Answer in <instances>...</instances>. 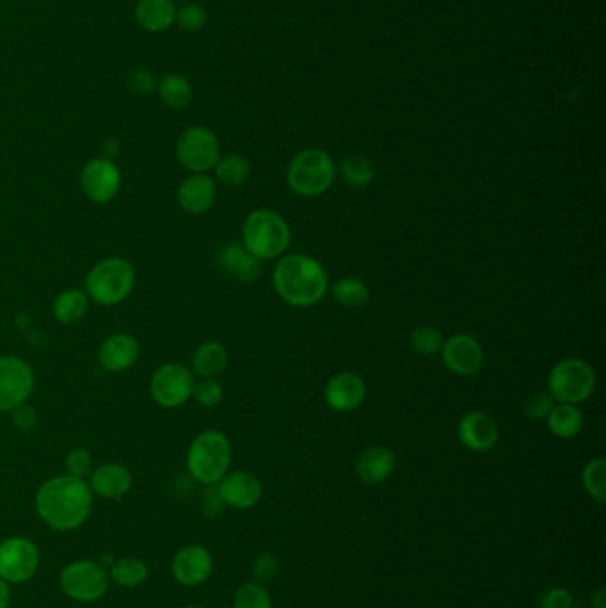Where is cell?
<instances>
[{"mask_svg":"<svg viewBox=\"0 0 606 608\" xmlns=\"http://www.w3.org/2000/svg\"><path fill=\"white\" fill-rule=\"evenodd\" d=\"M93 502L95 495L88 480L68 473L45 480L34 496L40 520L56 532H73L82 527L93 511Z\"/></svg>","mask_w":606,"mask_h":608,"instance_id":"cell-1","label":"cell"},{"mask_svg":"<svg viewBox=\"0 0 606 608\" xmlns=\"http://www.w3.org/2000/svg\"><path fill=\"white\" fill-rule=\"evenodd\" d=\"M272 283L278 296L296 308L315 306L329 290L324 265L313 256L301 253L281 258L272 274Z\"/></svg>","mask_w":606,"mask_h":608,"instance_id":"cell-2","label":"cell"},{"mask_svg":"<svg viewBox=\"0 0 606 608\" xmlns=\"http://www.w3.org/2000/svg\"><path fill=\"white\" fill-rule=\"evenodd\" d=\"M136 287V269L123 256H109L93 265L84 281V292L98 306H118Z\"/></svg>","mask_w":606,"mask_h":608,"instance_id":"cell-3","label":"cell"},{"mask_svg":"<svg viewBox=\"0 0 606 608\" xmlns=\"http://www.w3.org/2000/svg\"><path fill=\"white\" fill-rule=\"evenodd\" d=\"M187 472L203 486H216L232 464V443L224 432L210 429L192 440L187 450Z\"/></svg>","mask_w":606,"mask_h":608,"instance_id":"cell-4","label":"cell"},{"mask_svg":"<svg viewBox=\"0 0 606 608\" xmlns=\"http://www.w3.org/2000/svg\"><path fill=\"white\" fill-rule=\"evenodd\" d=\"M290 239L292 235L285 217L274 210H253L242 224V246L258 260H272L283 255L290 246Z\"/></svg>","mask_w":606,"mask_h":608,"instance_id":"cell-5","label":"cell"},{"mask_svg":"<svg viewBox=\"0 0 606 608\" xmlns=\"http://www.w3.org/2000/svg\"><path fill=\"white\" fill-rule=\"evenodd\" d=\"M335 176L336 164L331 155L319 148H308L290 162L287 184L299 196L315 198L333 185Z\"/></svg>","mask_w":606,"mask_h":608,"instance_id":"cell-6","label":"cell"},{"mask_svg":"<svg viewBox=\"0 0 606 608\" xmlns=\"http://www.w3.org/2000/svg\"><path fill=\"white\" fill-rule=\"evenodd\" d=\"M109 569L93 559L73 560L59 573V589L75 603H95L109 591Z\"/></svg>","mask_w":606,"mask_h":608,"instance_id":"cell-7","label":"cell"},{"mask_svg":"<svg viewBox=\"0 0 606 608\" xmlns=\"http://www.w3.org/2000/svg\"><path fill=\"white\" fill-rule=\"evenodd\" d=\"M598 384L594 368L587 361L567 358L551 368L548 393L559 404H580L589 399Z\"/></svg>","mask_w":606,"mask_h":608,"instance_id":"cell-8","label":"cell"},{"mask_svg":"<svg viewBox=\"0 0 606 608\" xmlns=\"http://www.w3.org/2000/svg\"><path fill=\"white\" fill-rule=\"evenodd\" d=\"M175 153L182 168L191 173H208L221 159V144L210 128L194 125L180 134Z\"/></svg>","mask_w":606,"mask_h":608,"instance_id":"cell-9","label":"cell"},{"mask_svg":"<svg viewBox=\"0 0 606 608\" xmlns=\"http://www.w3.org/2000/svg\"><path fill=\"white\" fill-rule=\"evenodd\" d=\"M196 376L180 361H169L153 372L150 381L152 399L159 408H182L192 399Z\"/></svg>","mask_w":606,"mask_h":608,"instance_id":"cell-10","label":"cell"},{"mask_svg":"<svg viewBox=\"0 0 606 608\" xmlns=\"http://www.w3.org/2000/svg\"><path fill=\"white\" fill-rule=\"evenodd\" d=\"M40 564V548L29 537H6L0 543V578L9 585L31 582L38 573Z\"/></svg>","mask_w":606,"mask_h":608,"instance_id":"cell-11","label":"cell"},{"mask_svg":"<svg viewBox=\"0 0 606 608\" xmlns=\"http://www.w3.org/2000/svg\"><path fill=\"white\" fill-rule=\"evenodd\" d=\"M36 384L31 365L13 354L0 356V413H11L27 404Z\"/></svg>","mask_w":606,"mask_h":608,"instance_id":"cell-12","label":"cell"},{"mask_svg":"<svg viewBox=\"0 0 606 608\" xmlns=\"http://www.w3.org/2000/svg\"><path fill=\"white\" fill-rule=\"evenodd\" d=\"M80 189L96 205L109 203L121 189L120 168L114 160L105 157L89 160L80 171Z\"/></svg>","mask_w":606,"mask_h":608,"instance_id":"cell-13","label":"cell"},{"mask_svg":"<svg viewBox=\"0 0 606 608\" xmlns=\"http://www.w3.org/2000/svg\"><path fill=\"white\" fill-rule=\"evenodd\" d=\"M171 573L184 587H200L214 573V557L203 544H185L171 560Z\"/></svg>","mask_w":606,"mask_h":608,"instance_id":"cell-14","label":"cell"},{"mask_svg":"<svg viewBox=\"0 0 606 608\" xmlns=\"http://www.w3.org/2000/svg\"><path fill=\"white\" fill-rule=\"evenodd\" d=\"M441 358L455 376H473L484 365V351L477 338L471 335H452L443 342Z\"/></svg>","mask_w":606,"mask_h":608,"instance_id":"cell-15","label":"cell"},{"mask_svg":"<svg viewBox=\"0 0 606 608\" xmlns=\"http://www.w3.org/2000/svg\"><path fill=\"white\" fill-rule=\"evenodd\" d=\"M216 488L224 505L239 511H248L251 507H255L264 495L262 482L246 470L226 473L223 479L217 482Z\"/></svg>","mask_w":606,"mask_h":608,"instance_id":"cell-16","label":"cell"},{"mask_svg":"<svg viewBox=\"0 0 606 608\" xmlns=\"http://www.w3.org/2000/svg\"><path fill=\"white\" fill-rule=\"evenodd\" d=\"M457 436L471 452H489L496 447L500 431L493 416L484 411H471L459 420Z\"/></svg>","mask_w":606,"mask_h":608,"instance_id":"cell-17","label":"cell"},{"mask_svg":"<svg viewBox=\"0 0 606 608\" xmlns=\"http://www.w3.org/2000/svg\"><path fill=\"white\" fill-rule=\"evenodd\" d=\"M141 356V344L130 333H114L107 336L98 347L96 358L107 372H125L134 367Z\"/></svg>","mask_w":606,"mask_h":608,"instance_id":"cell-18","label":"cell"},{"mask_svg":"<svg viewBox=\"0 0 606 608\" xmlns=\"http://www.w3.org/2000/svg\"><path fill=\"white\" fill-rule=\"evenodd\" d=\"M367 397V384L356 372H340L331 377L324 390L327 406L338 413L358 409Z\"/></svg>","mask_w":606,"mask_h":608,"instance_id":"cell-19","label":"cell"},{"mask_svg":"<svg viewBox=\"0 0 606 608\" xmlns=\"http://www.w3.org/2000/svg\"><path fill=\"white\" fill-rule=\"evenodd\" d=\"M216 198V180L207 173H191L176 191L178 205L191 216H200L208 212L214 207Z\"/></svg>","mask_w":606,"mask_h":608,"instance_id":"cell-20","label":"cell"},{"mask_svg":"<svg viewBox=\"0 0 606 608\" xmlns=\"http://www.w3.org/2000/svg\"><path fill=\"white\" fill-rule=\"evenodd\" d=\"M88 484L93 495L104 500H120L130 493L134 486V477L125 464L104 463L91 472Z\"/></svg>","mask_w":606,"mask_h":608,"instance_id":"cell-21","label":"cell"},{"mask_svg":"<svg viewBox=\"0 0 606 608\" xmlns=\"http://www.w3.org/2000/svg\"><path fill=\"white\" fill-rule=\"evenodd\" d=\"M217 264L242 283H255L262 274V260L251 255L248 249L237 242H228L219 248Z\"/></svg>","mask_w":606,"mask_h":608,"instance_id":"cell-22","label":"cell"},{"mask_svg":"<svg viewBox=\"0 0 606 608\" xmlns=\"http://www.w3.org/2000/svg\"><path fill=\"white\" fill-rule=\"evenodd\" d=\"M395 470V454L393 450L383 445L370 447L358 457L356 475L361 482L368 486H377L390 479Z\"/></svg>","mask_w":606,"mask_h":608,"instance_id":"cell-23","label":"cell"},{"mask_svg":"<svg viewBox=\"0 0 606 608\" xmlns=\"http://www.w3.org/2000/svg\"><path fill=\"white\" fill-rule=\"evenodd\" d=\"M137 25L146 32L160 34L175 25V0H137L134 8Z\"/></svg>","mask_w":606,"mask_h":608,"instance_id":"cell-24","label":"cell"},{"mask_svg":"<svg viewBox=\"0 0 606 608\" xmlns=\"http://www.w3.org/2000/svg\"><path fill=\"white\" fill-rule=\"evenodd\" d=\"M228 367V351L219 342H203V344L192 354V372L194 376L216 377L223 374L224 368Z\"/></svg>","mask_w":606,"mask_h":608,"instance_id":"cell-25","label":"cell"},{"mask_svg":"<svg viewBox=\"0 0 606 608\" xmlns=\"http://www.w3.org/2000/svg\"><path fill=\"white\" fill-rule=\"evenodd\" d=\"M89 303L91 301L84 290L66 288L54 299V304H52L54 319L66 326L77 324L89 312Z\"/></svg>","mask_w":606,"mask_h":608,"instance_id":"cell-26","label":"cell"},{"mask_svg":"<svg viewBox=\"0 0 606 608\" xmlns=\"http://www.w3.org/2000/svg\"><path fill=\"white\" fill-rule=\"evenodd\" d=\"M160 102L173 109V111H182L187 109L192 104L194 98V89H192L189 79H185L184 75L178 73H168L157 82V89Z\"/></svg>","mask_w":606,"mask_h":608,"instance_id":"cell-27","label":"cell"},{"mask_svg":"<svg viewBox=\"0 0 606 608\" xmlns=\"http://www.w3.org/2000/svg\"><path fill=\"white\" fill-rule=\"evenodd\" d=\"M107 569H109L111 582L120 585L123 589L141 587L150 575L148 564L139 557H121V559L114 560Z\"/></svg>","mask_w":606,"mask_h":608,"instance_id":"cell-28","label":"cell"},{"mask_svg":"<svg viewBox=\"0 0 606 608\" xmlns=\"http://www.w3.org/2000/svg\"><path fill=\"white\" fill-rule=\"evenodd\" d=\"M548 429L560 440H569L580 434L583 427L582 411L575 404H557L546 418Z\"/></svg>","mask_w":606,"mask_h":608,"instance_id":"cell-29","label":"cell"},{"mask_svg":"<svg viewBox=\"0 0 606 608\" xmlns=\"http://www.w3.org/2000/svg\"><path fill=\"white\" fill-rule=\"evenodd\" d=\"M217 182L226 185V187H240L246 184L251 176V164L246 157L232 153L221 157L214 168Z\"/></svg>","mask_w":606,"mask_h":608,"instance_id":"cell-30","label":"cell"},{"mask_svg":"<svg viewBox=\"0 0 606 608\" xmlns=\"http://www.w3.org/2000/svg\"><path fill=\"white\" fill-rule=\"evenodd\" d=\"M338 175L342 176L345 184L356 187V189H363L374 182L375 168L372 166V162L365 157L352 155L338 164Z\"/></svg>","mask_w":606,"mask_h":608,"instance_id":"cell-31","label":"cell"},{"mask_svg":"<svg viewBox=\"0 0 606 608\" xmlns=\"http://www.w3.org/2000/svg\"><path fill=\"white\" fill-rule=\"evenodd\" d=\"M331 294L338 303L347 308H359V306L367 304L370 299L367 283L358 278H342V280L336 281L335 285L331 287Z\"/></svg>","mask_w":606,"mask_h":608,"instance_id":"cell-32","label":"cell"},{"mask_svg":"<svg viewBox=\"0 0 606 608\" xmlns=\"http://www.w3.org/2000/svg\"><path fill=\"white\" fill-rule=\"evenodd\" d=\"M583 488L592 500L603 504L606 500V461L603 457L585 464L582 472Z\"/></svg>","mask_w":606,"mask_h":608,"instance_id":"cell-33","label":"cell"},{"mask_svg":"<svg viewBox=\"0 0 606 608\" xmlns=\"http://www.w3.org/2000/svg\"><path fill=\"white\" fill-rule=\"evenodd\" d=\"M233 608H272L271 594L255 580L246 582L233 594Z\"/></svg>","mask_w":606,"mask_h":608,"instance_id":"cell-34","label":"cell"},{"mask_svg":"<svg viewBox=\"0 0 606 608\" xmlns=\"http://www.w3.org/2000/svg\"><path fill=\"white\" fill-rule=\"evenodd\" d=\"M409 342L418 354L432 356V354L441 351L445 338H443L439 329L432 328V326H420V328L413 329V333L409 336Z\"/></svg>","mask_w":606,"mask_h":608,"instance_id":"cell-35","label":"cell"},{"mask_svg":"<svg viewBox=\"0 0 606 608\" xmlns=\"http://www.w3.org/2000/svg\"><path fill=\"white\" fill-rule=\"evenodd\" d=\"M208 22L207 9L196 2H184L182 8H176L175 24L185 32H200Z\"/></svg>","mask_w":606,"mask_h":608,"instance_id":"cell-36","label":"cell"},{"mask_svg":"<svg viewBox=\"0 0 606 608\" xmlns=\"http://www.w3.org/2000/svg\"><path fill=\"white\" fill-rule=\"evenodd\" d=\"M192 399L203 408H216L224 399V390L216 377H205L194 384Z\"/></svg>","mask_w":606,"mask_h":608,"instance_id":"cell-37","label":"cell"},{"mask_svg":"<svg viewBox=\"0 0 606 608\" xmlns=\"http://www.w3.org/2000/svg\"><path fill=\"white\" fill-rule=\"evenodd\" d=\"M64 468L68 475L88 480L91 472L95 470V461L88 448H73L64 459Z\"/></svg>","mask_w":606,"mask_h":608,"instance_id":"cell-38","label":"cell"},{"mask_svg":"<svg viewBox=\"0 0 606 608\" xmlns=\"http://www.w3.org/2000/svg\"><path fill=\"white\" fill-rule=\"evenodd\" d=\"M278 571H280V560L272 553H260L251 564V573L258 584H269L276 578Z\"/></svg>","mask_w":606,"mask_h":608,"instance_id":"cell-39","label":"cell"},{"mask_svg":"<svg viewBox=\"0 0 606 608\" xmlns=\"http://www.w3.org/2000/svg\"><path fill=\"white\" fill-rule=\"evenodd\" d=\"M555 406V400L551 397L548 392H535L525 400V415L534 420V422H541L546 420L548 415L551 413V409Z\"/></svg>","mask_w":606,"mask_h":608,"instance_id":"cell-40","label":"cell"},{"mask_svg":"<svg viewBox=\"0 0 606 608\" xmlns=\"http://www.w3.org/2000/svg\"><path fill=\"white\" fill-rule=\"evenodd\" d=\"M157 77L150 70L137 68L128 73L127 88L136 95H150L157 89Z\"/></svg>","mask_w":606,"mask_h":608,"instance_id":"cell-41","label":"cell"},{"mask_svg":"<svg viewBox=\"0 0 606 608\" xmlns=\"http://www.w3.org/2000/svg\"><path fill=\"white\" fill-rule=\"evenodd\" d=\"M575 598L566 587H553L539 598V608H573Z\"/></svg>","mask_w":606,"mask_h":608,"instance_id":"cell-42","label":"cell"},{"mask_svg":"<svg viewBox=\"0 0 606 608\" xmlns=\"http://www.w3.org/2000/svg\"><path fill=\"white\" fill-rule=\"evenodd\" d=\"M11 422L18 431L32 432L38 427V413L29 404H24L15 411H11Z\"/></svg>","mask_w":606,"mask_h":608,"instance_id":"cell-43","label":"cell"},{"mask_svg":"<svg viewBox=\"0 0 606 608\" xmlns=\"http://www.w3.org/2000/svg\"><path fill=\"white\" fill-rule=\"evenodd\" d=\"M11 607V585L0 578V608Z\"/></svg>","mask_w":606,"mask_h":608,"instance_id":"cell-44","label":"cell"},{"mask_svg":"<svg viewBox=\"0 0 606 608\" xmlns=\"http://www.w3.org/2000/svg\"><path fill=\"white\" fill-rule=\"evenodd\" d=\"M591 605L592 608H606V591L603 587L592 592Z\"/></svg>","mask_w":606,"mask_h":608,"instance_id":"cell-45","label":"cell"},{"mask_svg":"<svg viewBox=\"0 0 606 608\" xmlns=\"http://www.w3.org/2000/svg\"><path fill=\"white\" fill-rule=\"evenodd\" d=\"M184 608H205L203 605H198V603H189V605H185Z\"/></svg>","mask_w":606,"mask_h":608,"instance_id":"cell-46","label":"cell"},{"mask_svg":"<svg viewBox=\"0 0 606 608\" xmlns=\"http://www.w3.org/2000/svg\"><path fill=\"white\" fill-rule=\"evenodd\" d=\"M175 2H191V0H175Z\"/></svg>","mask_w":606,"mask_h":608,"instance_id":"cell-47","label":"cell"}]
</instances>
